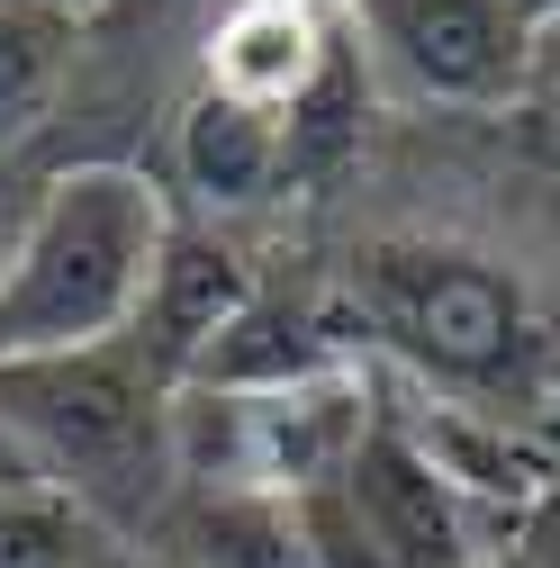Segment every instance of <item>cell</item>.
I'll return each mask as SVG.
<instances>
[{"label":"cell","instance_id":"1","mask_svg":"<svg viewBox=\"0 0 560 568\" xmlns=\"http://www.w3.org/2000/svg\"><path fill=\"white\" fill-rule=\"evenodd\" d=\"M172 388L181 379H163L136 334H109L82 352H28V362H0V434L100 532L109 524L127 532L181 478L172 469Z\"/></svg>","mask_w":560,"mask_h":568},{"label":"cell","instance_id":"2","mask_svg":"<svg viewBox=\"0 0 560 568\" xmlns=\"http://www.w3.org/2000/svg\"><path fill=\"white\" fill-rule=\"evenodd\" d=\"M163 235H172V207L154 172L136 163L54 172L28 199V226L10 244V271H0V362L136 334Z\"/></svg>","mask_w":560,"mask_h":568},{"label":"cell","instance_id":"3","mask_svg":"<svg viewBox=\"0 0 560 568\" xmlns=\"http://www.w3.org/2000/svg\"><path fill=\"white\" fill-rule=\"evenodd\" d=\"M353 325L434 397H470L524 424L551 397V334L524 280L470 244H371L353 271Z\"/></svg>","mask_w":560,"mask_h":568},{"label":"cell","instance_id":"4","mask_svg":"<svg viewBox=\"0 0 560 568\" xmlns=\"http://www.w3.org/2000/svg\"><path fill=\"white\" fill-rule=\"evenodd\" d=\"M353 28L434 109H507L533 91V28L516 0H353Z\"/></svg>","mask_w":560,"mask_h":568},{"label":"cell","instance_id":"5","mask_svg":"<svg viewBox=\"0 0 560 568\" xmlns=\"http://www.w3.org/2000/svg\"><path fill=\"white\" fill-rule=\"evenodd\" d=\"M389 415H398V434L416 443V460H426L470 515L524 524L560 487V443L533 434L524 415L470 406V397H434V388H416V406H389Z\"/></svg>","mask_w":560,"mask_h":568},{"label":"cell","instance_id":"6","mask_svg":"<svg viewBox=\"0 0 560 568\" xmlns=\"http://www.w3.org/2000/svg\"><path fill=\"white\" fill-rule=\"evenodd\" d=\"M343 496H353V515H362L380 568H479V541H470L479 515L416 460V443L398 434L389 406L371 415L353 469H343Z\"/></svg>","mask_w":560,"mask_h":568},{"label":"cell","instance_id":"7","mask_svg":"<svg viewBox=\"0 0 560 568\" xmlns=\"http://www.w3.org/2000/svg\"><path fill=\"white\" fill-rule=\"evenodd\" d=\"M334 371H362V362H353V334H343V316H334V307H308V298H271V290H253L244 316H236V325L190 362L181 388L280 397V388H308V379H334Z\"/></svg>","mask_w":560,"mask_h":568},{"label":"cell","instance_id":"8","mask_svg":"<svg viewBox=\"0 0 560 568\" xmlns=\"http://www.w3.org/2000/svg\"><path fill=\"white\" fill-rule=\"evenodd\" d=\"M253 290H262V280H253V262H244L227 235L172 217L163 262H154V280H146V307H136V343L154 352L163 379H190V362L244 316Z\"/></svg>","mask_w":560,"mask_h":568},{"label":"cell","instance_id":"9","mask_svg":"<svg viewBox=\"0 0 560 568\" xmlns=\"http://www.w3.org/2000/svg\"><path fill=\"white\" fill-rule=\"evenodd\" d=\"M334 54L343 45H334L326 10H308V0H227L218 28H208V91L290 118L326 82Z\"/></svg>","mask_w":560,"mask_h":568},{"label":"cell","instance_id":"10","mask_svg":"<svg viewBox=\"0 0 560 568\" xmlns=\"http://www.w3.org/2000/svg\"><path fill=\"white\" fill-rule=\"evenodd\" d=\"M181 181L208 207H262L290 181V135H280L271 109H244L199 82V100L181 109Z\"/></svg>","mask_w":560,"mask_h":568},{"label":"cell","instance_id":"11","mask_svg":"<svg viewBox=\"0 0 560 568\" xmlns=\"http://www.w3.org/2000/svg\"><path fill=\"white\" fill-rule=\"evenodd\" d=\"M73 45H82L73 10H54V0H0V154L28 145L54 118L63 82H73Z\"/></svg>","mask_w":560,"mask_h":568},{"label":"cell","instance_id":"12","mask_svg":"<svg viewBox=\"0 0 560 568\" xmlns=\"http://www.w3.org/2000/svg\"><path fill=\"white\" fill-rule=\"evenodd\" d=\"M199 559L208 568H317V541H308V506L299 496H271V487H218L199 496Z\"/></svg>","mask_w":560,"mask_h":568},{"label":"cell","instance_id":"13","mask_svg":"<svg viewBox=\"0 0 560 568\" xmlns=\"http://www.w3.org/2000/svg\"><path fill=\"white\" fill-rule=\"evenodd\" d=\"M91 541H100V524L63 487H46V478L0 487V568H91Z\"/></svg>","mask_w":560,"mask_h":568},{"label":"cell","instance_id":"14","mask_svg":"<svg viewBox=\"0 0 560 568\" xmlns=\"http://www.w3.org/2000/svg\"><path fill=\"white\" fill-rule=\"evenodd\" d=\"M542 118H551V135H560V28H542V45H533V91H524Z\"/></svg>","mask_w":560,"mask_h":568},{"label":"cell","instance_id":"15","mask_svg":"<svg viewBox=\"0 0 560 568\" xmlns=\"http://www.w3.org/2000/svg\"><path fill=\"white\" fill-rule=\"evenodd\" d=\"M19 226H28V199H0V271H10V244H19Z\"/></svg>","mask_w":560,"mask_h":568},{"label":"cell","instance_id":"16","mask_svg":"<svg viewBox=\"0 0 560 568\" xmlns=\"http://www.w3.org/2000/svg\"><path fill=\"white\" fill-rule=\"evenodd\" d=\"M28 478H37V469L19 460V443H10V434H0V487H28Z\"/></svg>","mask_w":560,"mask_h":568},{"label":"cell","instance_id":"17","mask_svg":"<svg viewBox=\"0 0 560 568\" xmlns=\"http://www.w3.org/2000/svg\"><path fill=\"white\" fill-rule=\"evenodd\" d=\"M516 10H524V28L542 37V28H560V0H516Z\"/></svg>","mask_w":560,"mask_h":568},{"label":"cell","instance_id":"18","mask_svg":"<svg viewBox=\"0 0 560 568\" xmlns=\"http://www.w3.org/2000/svg\"><path fill=\"white\" fill-rule=\"evenodd\" d=\"M54 10H73V19H91V10H109V0H54Z\"/></svg>","mask_w":560,"mask_h":568},{"label":"cell","instance_id":"19","mask_svg":"<svg viewBox=\"0 0 560 568\" xmlns=\"http://www.w3.org/2000/svg\"><path fill=\"white\" fill-rule=\"evenodd\" d=\"M308 10H326V0H308Z\"/></svg>","mask_w":560,"mask_h":568}]
</instances>
